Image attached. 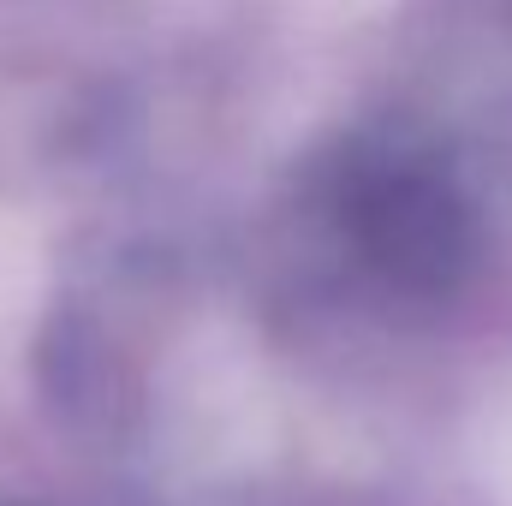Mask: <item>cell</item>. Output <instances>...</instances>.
Segmentation results:
<instances>
[{
    "label": "cell",
    "mask_w": 512,
    "mask_h": 506,
    "mask_svg": "<svg viewBox=\"0 0 512 506\" xmlns=\"http://www.w3.org/2000/svg\"><path fill=\"white\" fill-rule=\"evenodd\" d=\"M352 227L370 262L405 280V286H447L459 280L465 251H471V227L459 215V203L423 179V173H376L352 191Z\"/></svg>",
    "instance_id": "6da1fadb"
}]
</instances>
